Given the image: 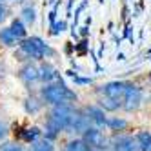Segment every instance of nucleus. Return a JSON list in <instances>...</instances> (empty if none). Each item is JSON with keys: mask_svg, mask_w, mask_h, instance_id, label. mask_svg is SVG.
<instances>
[{"mask_svg": "<svg viewBox=\"0 0 151 151\" xmlns=\"http://www.w3.org/2000/svg\"><path fill=\"white\" fill-rule=\"evenodd\" d=\"M42 96L47 104L57 106L60 102H73L77 100V95H75L62 80L58 84H49L46 88H42Z\"/></svg>", "mask_w": 151, "mask_h": 151, "instance_id": "1", "label": "nucleus"}, {"mask_svg": "<svg viewBox=\"0 0 151 151\" xmlns=\"http://www.w3.org/2000/svg\"><path fill=\"white\" fill-rule=\"evenodd\" d=\"M73 113H75V109L71 107V104H68V102H60V104L55 106V109L51 111V115H49L47 120L55 124V126L60 129V131H66L68 126H69V122H71Z\"/></svg>", "mask_w": 151, "mask_h": 151, "instance_id": "2", "label": "nucleus"}, {"mask_svg": "<svg viewBox=\"0 0 151 151\" xmlns=\"http://www.w3.org/2000/svg\"><path fill=\"white\" fill-rule=\"evenodd\" d=\"M124 109L126 111H135L142 102V89L133 84H126V93H124Z\"/></svg>", "mask_w": 151, "mask_h": 151, "instance_id": "3", "label": "nucleus"}, {"mask_svg": "<svg viewBox=\"0 0 151 151\" xmlns=\"http://www.w3.org/2000/svg\"><path fill=\"white\" fill-rule=\"evenodd\" d=\"M84 142L89 147L96 149V151H102V149L107 147V140H106L104 133L100 129H96V127H88L84 131Z\"/></svg>", "mask_w": 151, "mask_h": 151, "instance_id": "4", "label": "nucleus"}, {"mask_svg": "<svg viewBox=\"0 0 151 151\" xmlns=\"http://www.w3.org/2000/svg\"><path fill=\"white\" fill-rule=\"evenodd\" d=\"M102 91L107 99H113V100L122 104L124 93H126V82H107L102 86Z\"/></svg>", "mask_w": 151, "mask_h": 151, "instance_id": "5", "label": "nucleus"}, {"mask_svg": "<svg viewBox=\"0 0 151 151\" xmlns=\"http://www.w3.org/2000/svg\"><path fill=\"white\" fill-rule=\"evenodd\" d=\"M88 127H89V118H88V115H82V113L75 111L66 131H69V133H84Z\"/></svg>", "mask_w": 151, "mask_h": 151, "instance_id": "6", "label": "nucleus"}, {"mask_svg": "<svg viewBox=\"0 0 151 151\" xmlns=\"http://www.w3.org/2000/svg\"><path fill=\"white\" fill-rule=\"evenodd\" d=\"M20 49H22L24 53H26V57L27 58H35V60H42L46 55L42 53V49L38 47V44L33 40V37L31 38H26V40H22V44H20Z\"/></svg>", "mask_w": 151, "mask_h": 151, "instance_id": "7", "label": "nucleus"}, {"mask_svg": "<svg viewBox=\"0 0 151 151\" xmlns=\"http://www.w3.org/2000/svg\"><path fill=\"white\" fill-rule=\"evenodd\" d=\"M86 115H88V118L93 120L96 126H106V122H107L104 111L100 109V107H96V106H88L86 107Z\"/></svg>", "mask_w": 151, "mask_h": 151, "instance_id": "8", "label": "nucleus"}, {"mask_svg": "<svg viewBox=\"0 0 151 151\" xmlns=\"http://www.w3.org/2000/svg\"><path fill=\"white\" fill-rule=\"evenodd\" d=\"M20 78H22L26 84H31L38 80V69L35 66H31V64H27V66L22 68V71H20Z\"/></svg>", "mask_w": 151, "mask_h": 151, "instance_id": "9", "label": "nucleus"}, {"mask_svg": "<svg viewBox=\"0 0 151 151\" xmlns=\"http://www.w3.org/2000/svg\"><path fill=\"white\" fill-rule=\"evenodd\" d=\"M38 78L44 80V82H51L53 78H57V73H55V69H53L51 64H47V62L42 64L40 69H38Z\"/></svg>", "mask_w": 151, "mask_h": 151, "instance_id": "10", "label": "nucleus"}, {"mask_svg": "<svg viewBox=\"0 0 151 151\" xmlns=\"http://www.w3.org/2000/svg\"><path fill=\"white\" fill-rule=\"evenodd\" d=\"M0 42H2L4 46H7V47H13V46H17V42H18V38L11 33V29H0Z\"/></svg>", "mask_w": 151, "mask_h": 151, "instance_id": "11", "label": "nucleus"}, {"mask_svg": "<svg viewBox=\"0 0 151 151\" xmlns=\"http://www.w3.org/2000/svg\"><path fill=\"white\" fill-rule=\"evenodd\" d=\"M137 140H138V144H140V151H151V133L149 131L138 133Z\"/></svg>", "mask_w": 151, "mask_h": 151, "instance_id": "12", "label": "nucleus"}, {"mask_svg": "<svg viewBox=\"0 0 151 151\" xmlns=\"http://www.w3.org/2000/svg\"><path fill=\"white\" fill-rule=\"evenodd\" d=\"M11 33L20 40V38H26V27H24V24H22V20H18V18H15L13 22H11Z\"/></svg>", "mask_w": 151, "mask_h": 151, "instance_id": "13", "label": "nucleus"}, {"mask_svg": "<svg viewBox=\"0 0 151 151\" xmlns=\"http://www.w3.org/2000/svg\"><path fill=\"white\" fill-rule=\"evenodd\" d=\"M29 151H55V147H53L51 140H35Z\"/></svg>", "mask_w": 151, "mask_h": 151, "instance_id": "14", "label": "nucleus"}, {"mask_svg": "<svg viewBox=\"0 0 151 151\" xmlns=\"http://www.w3.org/2000/svg\"><path fill=\"white\" fill-rule=\"evenodd\" d=\"M106 126H107V127H111L113 131H122V129L127 127V122L122 120V118H109V120L106 122Z\"/></svg>", "mask_w": 151, "mask_h": 151, "instance_id": "15", "label": "nucleus"}, {"mask_svg": "<svg viewBox=\"0 0 151 151\" xmlns=\"http://www.w3.org/2000/svg\"><path fill=\"white\" fill-rule=\"evenodd\" d=\"M127 142H129V137H118L113 140L111 149L113 151H127Z\"/></svg>", "mask_w": 151, "mask_h": 151, "instance_id": "16", "label": "nucleus"}, {"mask_svg": "<svg viewBox=\"0 0 151 151\" xmlns=\"http://www.w3.org/2000/svg\"><path fill=\"white\" fill-rule=\"evenodd\" d=\"M26 142H35V140L40 137V129L38 127H29V129H26V131L20 135Z\"/></svg>", "mask_w": 151, "mask_h": 151, "instance_id": "17", "label": "nucleus"}, {"mask_svg": "<svg viewBox=\"0 0 151 151\" xmlns=\"http://www.w3.org/2000/svg\"><path fill=\"white\" fill-rule=\"evenodd\" d=\"M66 151H89V146L84 140H73L66 146Z\"/></svg>", "mask_w": 151, "mask_h": 151, "instance_id": "18", "label": "nucleus"}, {"mask_svg": "<svg viewBox=\"0 0 151 151\" xmlns=\"http://www.w3.org/2000/svg\"><path fill=\"white\" fill-rule=\"evenodd\" d=\"M99 102H100V107H104V109H107V111H115V109H118V107H120V102H116V100H113V99H107V96L100 99Z\"/></svg>", "mask_w": 151, "mask_h": 151, "instance_id": "19", "label": "nucleus"}, {"mask_svg": "<svg viewBox=\"0 0 151 151\" xmlns=\"http://www.w3.org/2000/svg\"><path fill=\"white\" fill-rule=\"evenodd\" d=\"M22 18H24V22H26V24H33V22H35V18H37L35 9L31 7V6L24 7V9H22Z\"/></svg>", "mask_w": 151, "mask_h": 151, "instance_id": "20", "label": "nucleus"}, {"mask_svg": "<svg viewBox=\"0 0 151 151\" xmlns=\"http://www.w3.org/2000/svg\"><path fill=\"white\" fill-rule=\"evenodd\" d=\"M33 40L37 42V44H38V47L42 49V53H44V55L46 57H53V55H55V51H53L47 44H46V42L44 40H42V38H38V37H33Z\"/></svg>", "mask_w": 151, "mask_h": 151, "instance_id": "21", "label": "nucleus"}, {"mask_svg": "<svg viewBox=\"0 0 151 151\" xmlns=\"http://www.w3.org/2000/svg\"><path fill=\"white\" fill-rule=\"evenodd\" d=\"M0 151H24V147L15 142H4V144H0Z\"/></svg>", "mask_w": 151, "mask_h": 151, "instance_id": "22", "label": "nucleus"}, {"mask_svg": "<svg viewBox=\"0 0 151 151\" xmlns=\"http://www.w3.org/2000/svg\"><path fill=\"white\" fill-rule=\"evenodd\" d=\"M66 27H68V22H66V20H60V22H55V24L51 26V35H58L60 31H64Z\"/></svg>", "mask_w": 151, "mask_h": 151, "instance_id": "23", "label": "nucleus"}, {"mask_svg": "<svg viewBox=\"0 0 151 151\" xmlns=\"http://www.w3.org/2000/svg\"><path fill=\"white\" fill-rule=\"evenodd\" d=\"M37 100L35 99H31V100H26V111L27 113H37L40 109V104H35Z\"/></svg>", "mask_w": 151, "mask_h": 151, "instance_id": "24", "label": "nucleus"}, {"mask_svg": "<svg viewBox=\"0 0 151 151\" xmlns=\"http://www.w3.org/2000/svg\"><path fill=\"white\" fill-rule=\"evenodd\" d=\"M127 151H140V144L137 137H129V142H127Z\"/></svg>", "mask_w": 151, "mask_h": 151, "instance_id": "25", "label": "nucleus"}, {"mask_svg": "<svg viewBox=\"0 0 151 151\" xmlns=\"http://www.w3.org/2000/svg\"><path fill=\"white\" fill-rule=\"evenodd\" d=\"M86 6H88V0H84V2L78 6V9L75 11V24H77V20H78V15H80V13L84 11V9H86ZM75 24H73V26H75Z\"/></svg>", "mask_w": 151, "mask_h": 151, "instance_id": "26", "label": "nucleus"}, {"mask_svg": "<svg viewBox=\"0 0 151 151\" xmlns=\"http://www.w3.org/2000/svg\"><path fill=\"white\" fill-rule=\"evenodd\" d=\"M6 18H7V7H6L2 2H0V24H2Z\"/></svg>", "mask_w": 151, "mask_h": 151, "instance_id": "27", "label": "nucleus"}, {"mask_svg": "<svg viewBox=\"0 0 151 151\" xmlns=\"http://www.w3.org/2000/svg\"><path fill=\"white\" fill-rule=\"evenodd\" d=\"M73 80L77 84H91V78H82V77H77V75L73 77Z\"/></svg>", "mask_w": 151, "mask_h": 151, "instance_id": "28", "label": "nucleus"}, {"mask_svg": "<svg viewBox=\"0 0 151 151\" xmlns=\"http://www.w3.org/2000/svg\"><path fill=\"white\" fill-rule=\"evenodd\" d=\"M6 135H7V126L4 122H0V140H2Z\"/></svg>", "mask_w": 151, "mask_h": 151, "instance_id": "29", "label": "nucleus"}, {"mask_svg": "<svg viewBox=\"0 0 151 151\" xmlns=\"http://www.w3.org/2000/svg\"><path fill=\"white\" fill-rule=\"evenodd\" d=\"M55 18H57V11H55V9H53V11L49 13V24H51V26L55 24Z\"/></svg>", "mask_w": 151, "mask_h": 151, "instance_id": "30", "label": "nucleus"}, {"mask_svg": "<svg viewBox=\"0 0 151 151\" xmlns=\"http://www.w3.org/2000/svg\"><path fill=\"white\" fill-rule=\"evenodd\" d=\"M77 51L80 53V55H84V53H86V42H82V44L77 46Z\"/></svg>", "mask_w": 151, "mask_h": 151, "instance_id": "31", "label": "nucleus"}, {"mask_svg": "<svg viewBox=\"0 0 151 151\" xmlns=\"http://www.w3.org/2000/svg\"><path fill=\"white\" fill-rule=\"evenodd\" d=\"M80 29H82V31H80V33H82L84 37H88V33H89V31H88V27H80Z\"/></svg>", "mask_w": 151, "mask_h": 151, "instance_id": "32", "label": "nucleus"}, {"mask_svg": "<svg viewBox=\"0 0 151 151\" xmlns=\"http://www.w3.org/2000/svg\"><path fill=\"white\" fill-rule=\"evenodd\" d=\"M99 2H100V4H102V2H104V0H99Z\"/></svg>", "mask_w": 151, "mask_h": 151, "instance_id": "33", "label": "nucleus"}, {"mask_svg": "<svg viewBox=\"0 0 151 151\" xmlns=\"http://www.w3.org/2000/svg\"><path fill=\"white\" fill-rule=\"evenodd\" d=\"M147 53H149V55H151V49H149V51H147Z\"/></svg>", "mask_w": 151, "mask_h": 151, "instance_id": "34", "label": "nucleus"}, {"mask_svg": "<svg viewBox=\"0 0 151 151\" xmlns=\"http://www.w3.org/2000/svg\"><path fill=\"white\" fill-rule=\"evenodd\" d=\"M89 151H96V149H89Z\"/></svg>", "mask_w": 151, "mask_h": 151, "instance_id": "35", "label": "nucleus"}, {"mask_svg": "<svg viewBox=\"0 0 151 151\" xmlns=\"http://www.w3.org/2000/svg\"><path fill=\"white\" fill-rule=\"evenodd\" d=\"M49 2H53V0H49Z\"/></svg>", "mask_w": 151, "mask_h": 151, "instance_id": "36", "label": "nucleus"}, {"mask_svg": "<svg viewBox=\"0 0 151 151\" xmlns=\"http://www.w3.org/2000/svg\"><path fill=\"white\" fill-rule=\"evenodd\" d=\"M149 60H151V57H149Z\"/></svg>", "mask_w": 151, "mask_h": 151, "instance_id": "37", "label": "nucleus"}]
</instances>
